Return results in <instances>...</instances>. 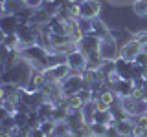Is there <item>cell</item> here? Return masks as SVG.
Listing matches in <instances>:
<instances>
[{
	"label": "cell",
	"mask_w": 147,
	"mask_h": 137,
	"mask_svg": "<svg viewBox=\"0 0 147 137\" xmlns=\"http://www.w3.org/2000/svg\"><path fill=\"white\" fill-rule=\"evenodd\" d=\"M132 130H134V121H132L131 117H127V119H123V121L118 122V132H119V135H123V137H132Z\"/></svg>",
	"instance_id": "15"
},
{
	"label": "cell",
	"mask_w": 147,
	"mask_h": 137,
	"mask_svg": "<svg viewBox=\"0 0 147 137\" xmlns=\"http://www.w3.org/2000/svg\"><path fill=\"white\" fill-rule=\"evenodd\" d=\"M142 49H144V46L138 42L136 39H129L127 42H123L119 46V57L125 59V61H134Z\"/></svg>",
	"instance_id": "5"
},
{
	"label": "cell",
	"mask_w": 147,
	"mask_h": 137,
	"mask_svg": "<svg viewBox=\"0 0 147 137\" xmlns=\"http://www.w3.org/2000/svg\"><path fill=\"white\" fill-rule=\"evenodd\" d=\"M94 104H96V110H98V112H110V104H107L105 102L103 99H98V100H94Z\"/></svg>",
	"instance_id": "31"
},
{
	"label": "cell",
	"mask_w": 147,
	"mask_h": 137,
	"mask_svg": "<svg viewBox=\"0 0 147 137\" xmlns=\"http://www.w3.org/2000/svg\"><path fill=\"white\" fill-rule=\"evenodd\" d=\"M30 137H48V135H46L44 132L40 130V128H35V130L30 132Z\"/></svg>",
	"instance_id": "34"
},
{
	"label": "cell",
	"mask_w": 147,
	"mask_h": 137,
	"mask_svg": "<svg viewBox=\"0 0 147 137\" xmlns=\"http://www.w3.org/2000/svg\"><path fill=\"white\" fill-rule=\"evenodd\" d=\"M83 106H85V102H83L77 95H72L70 97V112L72 110H83Z\"/></svg>",
	"instance_id": "29"
},
{
	"label": "cell",
	"mask_w": 147,
	"mask_h": 137,
	"mask_svg": "<svg viewBox=\"0 0 147 137\" xmlns=\"http://www.w3.org/2000/svg\"><path fill=\"white\" fill-rule=\"evenodd\" d=\"M131 9L134 13V17L138 18H147V2L145 0H132Z\"/></svg>",
	"instance_id": "18"
},
{
	"label": "cell",
	"mask_w": 147,
	"mask_h": 137,
	"mask_svg": "<svg viewBox=\"0 0 147 137\" xmlns=\"http://www.w3.org/2000/svg\"><path fill=\"white\" fill-rule=\"evenodd\" d=\"M55 124L57 122L53 121V119H46V121H42L40 122V130L44 132L48 137H53V132H55Z\"/></svg>",
	"instance_id": "24"
},
{
	"label": "cell",
	"mask_w": 147,
	"mask_h": 137,
	"mask_svg": "<svg viewBox=\"0 0 147 137\" xmlns=\"http://www.w3.org/2000/svg\"><path fill=\"white\" fill-rule=\"evenodd\" d=\"M145 2H147V0H145Z\"/></svg>",
	"instance_id": "42"
},
{
	"label": "cell",
	"mask_w": 147,
	"mask_h": 137,
	"mask_svg": "<svg viewBox=\"0 0 147 137\" xmlns=\"http://www.w3.org/2000/svg\"><path fill=\"white\" fill-rule=\"evenodd\" d=\"M70 137H92V130H90V124L83 122L77 128L70 130Z\"/></svg>",
	"instance_id": "20"
},
{
	"label": "cell",
	"mask_w": 147,
	"mask_h": 137,
	"mask_svg": "<svg viewBox=\"0 0 147 137\" xmlns=\"http://www.w3.org/2000/svg\"><path fill=\"white\" fill-rule=\"evenodd\" d=\"M101 55H103V59H110V61H114V59L119 57V46H118L116 40L110 37V33H109L107 39L101 40Z\"/></svg>",
	"instance_id": "9"
},
{
	"label": "cell",
	"mask_w": 147,
	"mask_h": 137,
	"mask_svg": "<svg viewBox=\"0 0 147 137\" xmlns=\"http://www.w3.org/2000/svg\"><path fill=\"white\" fill-rule=\"evenodd\" d=\"M119 137H123V135H119Z\"/></svg>",
	"instance_id": "40"
},
{
	"label": "cell",
	"mask_w": 147,
	"mask_h": 137,
	"mask_svg": "<svg viewBox=\"0 0 147 137\" xmlns=\"http://www.w3.org/2000/svg\"><path fill=\"white\" fill-rule=\"evenodd\" d=\"M79 49L85 55H90V53H96V51H101V39L92 33H86L83 37V40L79 42Z\"/></svg>",
	"instance_id": "7"
},
{
	"label": "cell",
	"mask_w": 147,
	"mask_h": 137,
	"mask_svg": "<svg viewBox=\"0 0 147 137\" xmlns=\"http://www.w3.org/2000/svg\"><path fill=\"white\" fill-rule=\"evenodd\" d=\"M22 2H28V4H30V0H22Z\"/></svg>",
	"instance_id": "39"
},
{
	"label": "cell",
	"mask_w": 147,
	"mask_h": 137,
	"mask_svg": "<svg viewBox=\"0 0 147 137\" xmlns=\"http://www.w3.org/2000/svg\"><path fill=\"white\" fill-rule=\"evenodd\" d=\"M61 86H63L64 97H72V95H76L77 91L85 86V80H83V75H81V73H70V77H68V79H64L61 82Z\"/></svg>",
	"instance_id": "2"
},
{
	"label": "cell",
	"mask_w": 147,
	"mask_h": 137,
	"mask_svg": "<svg viewBox=\"0 0 147 137\" xmlns=\"http://www.w3.org/2000/svg\"><path fill=\"white\" fill-rule=\"evenodd\" d=\"M136 117V124L140 128H144V130H147V113H144V115H134Z\"/></svg>",
	"instance_id": "32"
},
{
	"label": "cell",
	"mask_w": 147,
	"mask_h": 137,
	"mask_svg": "<svg viewBox=\"0 0 147 137\" xmlns=\"http://www.w3.org/2000/svg\"><path fill=\"white\" fill-rule=\"evenodd\" d=\"M105 59L103 55H101V51H96V53H90L86 55V70H101V66H103Z\"/></svg>",
	"instance_id": "14"
},
{
	"label": "cell",
	"mask_w": 147,
	"mask_h": 137,
	"mask_svg": "<svg viewBox=\"0 0 147 137\" xmlns=\"http://www.w3.org/2000/svg\"><path fill=\"white\" fill-rule=\"evenodd\" d=\"M53 110H55V104L50 102V100H44V102L37 108V115L40 117V121H46V119H52Z\"/></svg>",
	"instance_id": "16"
},
{
	"label": "cell",
	"mask_w": 147,
	"mask_h": 137,
	"mask_svg": "<svg viewBox=\"0 0 147 137\" xmlns=\"http://www.w3.org/2000/svg\"><path fill=\"white\" fill-rule=\"evenodd\" d=\"M81 75H83L85 84H88L90 88H92V84H96V82H103V80H99V73L96 70H85V71H81Z\"/></svg>",
	"instance_id": "21"
},
{
	"label": "cell",
	"mask_w": 147,
	"mask_h": 137,
	"mask_svg": "<svg viewBox=\"0 0 147 137\" xmlns=\"http://www.w3.org/2000/svg\"><path fill=\"white\" fill-rule=\"evenodd\" d=\"M40 2H55V0H40Z\"/></svg>",
	"instance_id": "37"
},
{
	"label": "cell",
	"mask_w": 147,
	"mask_h": 137,
	"mask_svg": "<svg viewBox=\"0 0 147 137\" xmlns=\"http://www.w3.org/2000/svg\"><path fill=\"white\" fill-rule=\"evenodd\" d=\"M132 39H136L138 42L145 48L147 46V29H136L134 33H132Z\"/></svg>",
	"instance_id": "28"
},
{
	"label": "cell",
	"mask_w": 147,
	"mask_h": 137,
	"mask_svg": "<svg viewBox=\"0 0 147 137\" xmlns=\"http://www.w3.org/2000/svg\"><path fill=\"white\" fill-rule=\"evenodd\" d=\"M142 137H147V130H145V132H144V134H142Z\"/></svg>",
	"instance_id": "38"
},
{
	"label": "cell",
	"mask_w": 147,
	"mask_h": 137,
	"mask_svg": "<svg viewBox=\"0 0 147 137\" xmlns=\"http://www.w3.org/2000/svg\"><path fill=\"white\" fill-rule=\"evenodd\" d=\"M30 6L28 2H22V0H2L0 7H2V15H18L20 11Z\"/></svg>",
	"instance_id": "10"
},
{
	"label": "cell",
	"mask_w": 147,
	"mask_h": 137,
	"mask_svg": "<svg viewBox=\"0 0 147 137\" xmlns=\"http://www.w3.org/2000/svg\"><path fill=\"white\" fill-rule=\"evenodd\" d=\"M22 61H24L22 49H18V48H15V49H9L7 55L2 59V68H4V70H13V68L18 66V64H20Z\"/></svg>",
	"instance_id": "11"
},
{
	"label": "cell",
	"mask_w": 147,
	"mask_h": 137,
	"mask_svg": "<svg viewBox=\"0 0 147 137\" xmlns=\"http://www.w3.org/2000/svg\"><path fill=\"white\" fill-rule=\"evenodd\" d=\"M17 128V122H15V117L9 115V113L2 112V117H0V130H6V132H13Z\"/></svg>",
	"instance_id": "19"
},
{
	"label": "cell",
	"mask_w": 147,
	"mask_h": 137,
	"mask_svg": "<svg viewBox=\"0 0 147 137\" xmlns=\"http://www.w3.org/2000/svg\"><path fill=\"white\" fill-rule=\"evenodd\" d=\"M15 33H17L18 39H20L22 48L31 46V44H37V31L30 24H18L17 29H15Z\"/></svg>",
	"instance_id": "6"
},
{
	"label": "cell",
	"mask_w": 147,
	"mask_h": 137,
	"mask_svg": "<svg viewBox=\"0 0 147 137\" xmlns=\"http://www.w3.org/2000/svg\"><path fill=\"white\" fill-rule=\"evenodd\" d=\"M17 26H18L17 15H2L0 17V29H2V35L15 33Z\"/></svg>",
	"instance_id": "13"
},
{
	"label": "cell",
	"mask_w": 147,
	"mask_h": 137,
	"mask_svg": "<svg viewBox=\"0 0 147 137\" xmlns=\"http://www.w3.org/2000/svg\"><path fill=\"white\" fill-rule=\"evenodd\" d=\"M107 124H101V122H92L90 130H92V137H105L107 134Z\"/></svg>",
	"instance_id": "25"
},
{
	"label": "cell",
	"mask_w": 147,
	"mask_h": 137,
	"mask_svg": "<svg viewBox=\"0 0 147 137\" xmlns=\"http://www.w3.org/2000/svg\"><path fill=\"white\" fill-rule=\"evenodd\" d=\"M46 71V75H48V80L50 82H63L64 79H68L70 77V66H68L66 62H63V64H59V66H55V68H50V70H44Z\"/></svg>",
	"instance_id": "8"
},
{
	"label": "cell",
	"mask_w": 147,
	"mask_h": 137,
	"mask_svg": "<svg viewBox=\"0 0 147 137\" xmlns=\"http://www.w3.org/2000/svg\"><path fill=\"white\" fill-rule=\"evenodd\" d=\"M110 90H114V93H116L119 99H125V97H131V93H132V90H134V86H132V80L119 79Z\"/></svg>",
	"instance_id": "12"
},
{
	"label": "cell",
	"mask_w": 147,
	"mask_h": 137,
	"mask_svg": "<svg viewBox=\"0 0 147 137\" xmlns=\"http://www.w3.org/2000/svg\"><path fill=\"white\" fill-rule=\"evenodd\" d=\"M99 99H103L107 104H110V106H116V104H119V97L116 93H114V90H105V91H101V97Z\"/></svg>",
	"instance_id": "22"
},
{
	"label": "cell",
	"mask_w": 147,
	"mask_h": 137,
	"mask_svg": "<svg viewBox=\"0 0 147 137\" xmlns=\"http://www.w3.org/2000/svg\"><path fill=\"white\" fill-rule=\"evenodd\" d=\"M66 64L70 66L72 73H81V71L86 70V55L77 48L76 51L66 55Z\"/></svg>",
	"instance_id": "4"
},
{
	"label": "cell",
	"mask_w": 147,
	"mask_h": 137,
	"mask_svg": "<svg viewBox=\"0 0 147 137\" xmlns=\"http://www.w3.org/2000/svg\"><path fill=\"white\" fill-rule=\"evenodd\" d=\"M134 62H136V64H140L142 68H145V66H147V49H145V48L142 49L140 53H138V57L134 59Z\"/></svg>",
	"instance_id": "30"
},
{
	"label": "cell",
	"mask_w": 147,
	"mask_h": 137,
	"mask_svg": "<svg viewBox=\"0 0 147 137\" xmlns=\"http://www.w3.org/2000/svg\"><path fill=\"white\" fill-rule=\"evenodd\" d=\"M2 46L7 49H22V44H20V39L17 37V33H9V35H2Z\"/></svg>",
	"instance_id": "17"
},
{
	"label": "cell",
	"mask_w": 147,
	"mask_h": 137,
	"mask_svg": "<svg viewBox=\"0 0 147 137\" xmlns=\"http://www.w3.org/2000/svg\"><path fill=\"white\" fill-rule=\"evenodd\" d=\"M22 55H24V59L30 62V66L33 70H46V61H48V55H50V51L46 48H42L39 44H31V46L22 48Z\"/></svg>",
	"instance_id": "1"
},
{
	"label": "cell",
	"mask_w": 147,
	"mask_h": 137,
	"mask_svg": "<svg viewBox=\"0 0 147 137\" xmlns=\"http://www.w3.org/2000/svg\"><path fill=\"white\" fill-rule=\"evenodd\" d=\"M145 49H147V46H145Z\"/></svg>",
	"instance_id": "41"
},
{
	"label": "cell",
	"mask_w": 147,
	"mask_h": 137,
	"mask_svg": "<svg viewBox=\"0 0 147 137\" xmlns=\"http://www.w3.org/2000/svg\"><path fill=\"white\" fill-rule=\"evenodd\" d=\"M107 2H109V4H118L119 0H107Z\"/></svg>",
	"instance_id": "36"
},
{
	"label": "cell",
	"mask_w": 147,
	"mask_h": 137,
	"mask_svg": "<svg viewBox=\"0 0 147 137\" xmlns=\"http://www.w3.org/2000/svg\"><path fill=\"white\" fill-rule=\"evenodd\" d=\"M101 11H103V4L99 0H83L81 2V18H85V20L99 18Z\"/></svg>",
	"instance_id": "3"
},
{
	"label": "cell",
	"mask_w": 147,
	"mask_h": 137,
	"mask_svg": "<svg viewBox=\"0 0 147 137\" xmlns=\"http://www.w3.org/2000/svg\"><path fill=\"white\" fill-rule=\"evenodd\" d=\"M13 117H15L17 128H24V126H28V121H30V113H24V112H15V113H13Z\"/></svg>",
	"instance_id": "27"
},
{
	"label": "cell",
	"mask_w": 147,
	"mask_h": 137,
	"mask_svg": "<svg viewBox=\"0 0 147 137\" xmlns=\"http://www.w3.org/2000/svg\"><path fill=\"white\" fill-rule=\"evenodd\" d=\"M0 137H13V132H6V130H0Z\"/></svg>",
	"instance_id": "35"
},
{
	"label": "cell",
	"mask_w": 147,
	"mask_h": 137,
	"mask_svg": "<svg viewBox=\"0 0 147 137\" xmlns=\"http://www.w3.org/2000/svg\"><path fill=\"white\" fill-rule=\"evenodd\" d=\"M53 137H70V126H68L66 121H59L57 124H55Z\"/></svg>",
	"instance_id": "23"
},
{
	"label": "cell",
	"mask_w": 147,
	"mask_h": 137,
	"mask_svg": "<svg viewBox=\"0 0 147 137\" xmlns=\"http://www.w3.org/2000/svg\"><path fill=\"white\" fill-rule=\"evenodd\" d=\"M68 113H70V110H66V108H61V106H55L53 113H52V119H53L55 122H59V121H66Z\"/></svg>",
	"instance_id": "26"
},
{
	"label": "cell",
	"mask_w": 147,
	"mask_h": 137,
	"mask_svg": "<svg viewBox=\"0 0 147 137\" xmlns=\"http://www.w3.org/2000/svg\"><path fill=\"white\" fill-rule=\"evenodd\" d=\"M105 137H119L118 126H109V128H107V134H105Z\"/></svg>",
	"instance_id": "33"
}]
</instances>
